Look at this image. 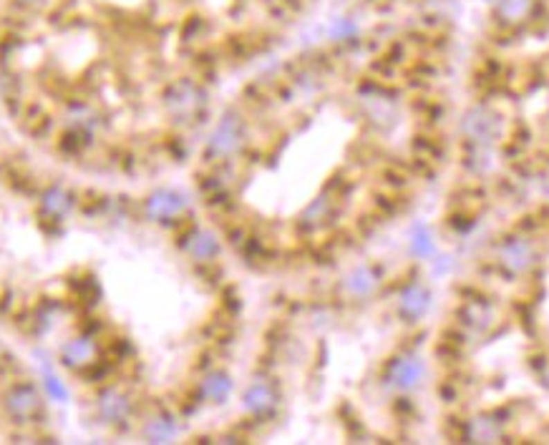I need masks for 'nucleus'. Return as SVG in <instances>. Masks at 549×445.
<instances>
[{
  "instance_id": "obj_1",
  "label": "nucleus",
  "mask_w": 549,
  "mask_h": 445,
  "mask_svg": "<svg viewBox=\"0 0 549 445\" xmlns=\"http://www.w3.org/2000/svg\"><path fill=\"white\" fill-rule=\"evenodd\" d=\"M315 0H0V88L10 116L61 161L126 174L159 98L260 56Z\"/></svg>"
}]
</instances>
